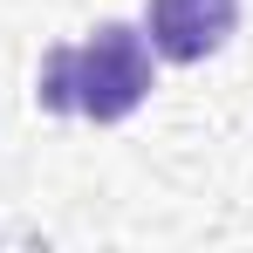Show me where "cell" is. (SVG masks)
Listing matches in <instances>:
<instances>
[{
  "instance_id": "obj_1",
  "label": "cell",
  "mask_w": 253,
  "mask_h": 253,
  "mask_svg": "<svg viewBox=\"0 0 253 253\" xmlns=\"http://www.w3.org/2000/svg\"><path fill=\"white\" fill-rule=\"evenodd\" d=\"M151 89H158V55L130 21H103L83 42L48 48L35 69V103L48 117H83V124H124Z\"/></svg>"
},
{
  "instance_id": "obj_2",
  "label": "cell",
  "mask_w": 253,
  "mask_h": 253,
  "mask_svg": "<svg viewBox=\"0 0 253 253\" xmlns=\"http://www.w3.org/2000/svg\"><path fill=\"white\" fill-rule=\"evenodd\" d=\"M240 35V0H144V42L158 62H212Z\"/></svg>"
}]
</instances>
